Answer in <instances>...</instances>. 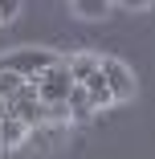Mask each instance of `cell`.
<instances>
[{
	"instance_id": "6",
	"label": "cell",
	"mask_w": 155,
	"mask_h": 159,
	"mask_svg": "<svg viewBox=\"0 0 155 159\" xmlns=\"http://www.w3.org/2000/svg\"><path fill=\"white\" fill-rule=\"evenodd\" d=\"M29 135H33V131H29V126H25L21 118H4V122H0V147H4V151L21 147Z\"/></svg>"
},
{
	"instance_id": "10",
	"label": "cell",
	"mask_w": 155,
	"mask_h": 159,
	"mask_svg": "<svg viewBox=\"0 0 155 159\" xmlns=\"http://www.w3.org/2000/svg\"><path fill=\"white\" fill-rule=\"evenodd\" d=\"M12 16H16V4H12V0H0V25L12 20Z\"/></svg>"
},
{
	"instance_id": "4",
	"label": "cell",
	"mask_w": 155,
	"mask_h": 159,
	"mask_svg": "<svg viewBox=\"0 0 155 159\" xmlns=\"http://www.w3.org/2000/svg\"><path fill=\"white\" fill-rule=\"evenodd\" d=\"M66 61V70H70V78H74V86H82V82H90L98 74V53H86V49H78V53H70V57H61Z\"/></svg>"
},
{
	"instance_id": "11",
	"label": "cell",
	"mask_w": 155,
	"mask_h": 159,
	"mask_svg": "<svg viewBox=\"0 0 155 159\" xmlns=\"http://www.w3.org/2000/svg\"><path fill=\"white\" fill-rule=\"evenodd\" d=\"M0 122H4V106H0Z\"/></svg>"
},
{
	"instance_id": "7",
	"label": "cell",
	"mask_w": 155,
	"mask_h": 159,
	"mask_svg": "<svg viewBox=\"0 0 155 159\" xmlns=\"http://www.w3.org/2000/svg\"><path fill=\"white\" fill-rule=\"evenodd\" d=\"M82 90H86V98H90V106H94V110H102V106H110V90H106V82H102V74H94L90 82H82Z\"/></svg>"
},
{
	"instance_id": "2",
	"label": "cell",
	"mask_w": 155,
	"mask_h": 159,
	"mask_svg": "<svg viewBox=\"0 0 155 159\" xmlns=\"http://www.w3.org/2000/svg\"><path fill=\"white\" fill-rule=\"evenodd\" d=\"M33 90H37V102H41V106H57V102H66L70 90H74V78H70V70H66V61L57 57L41 78H33Z\"/></svg>"
},
{
	"instance_id": "1",
	"label": "cell",
	"mask_w": 155,
	"mask_h": 159,
	"mask_svg": "<svg viewBox=\"0 0 155 159\" xmlns=\"http://www.w3.org/2000/svg\"><path fill=\"white\" fill-rule=\"evenodd\" d=\"M53 61H57V53H49L41 45H21V49L0 53V70H4V74H16L21 82H33V78H41L53 66Z\"/></svg>"
},
{
	"instance_id": "3",
	"label": "cell",
	"mask_w": 155,
	"mask_h": 159,
	"mask_svg": "<svg viewBox=\"0 0 155 159\" xmlns=\"http://www.w3.org/2000/svg\"><path fill=\"white\" fill-rule=\"evenodd\" d=\"M98 74H102V82H106V90H110V102H127V98H135L139 82H135V74H131L127 61L102 57V61H98Z\"/></svg>"
},
{
	"instance_id": "8",
	"label": "cell",
	"mask_w": 155,
	"mask_h": 159,
	"mask_svg": "<svg viewBox=\"0 0 155 159\" xmlns=\"http://www.w3.org/2000/svg\"><path fill=\"white\" fill-rule=\"evenodd\" d=\"M74 12H78V16H86V20H102V16L110 12V4H106V0H78Z\"/></svg>"
},
{
	"instance_id": "5",
	"label": "cell",
	"mask_w": 155,
	"mask_h": 159,
	"mask_svg": "<svg viewBox=\"0 0 155 159\" xmlns=\"http://www.w3.org/2000/svg\"><path fill=\"white\" fill-rule=\"evenodd\" d=\"M66 110H70V122H90V118H94V106H90V98H86V90H82V86L70 90Z\"/></svg>"
},
{
	"instance_id": "9",
	"label": "cell",
	"mask_w": 155,
	"mask_h": 159,
	"mask_svg": "<svg viewBox=\"0 0 155 159\" xmlns=\"http://www.w3.org/2000/svg\"><path fill=\"white\" fill-rule=\"evenodd\" d=\"M61 126V122H70V110H66V102H57V106H45V126Z\"/></svg>"
}]
</instances>
